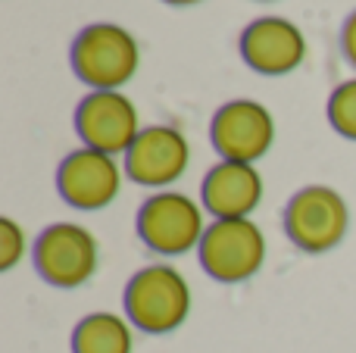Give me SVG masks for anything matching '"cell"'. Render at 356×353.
<instances>
[{"label": "cell", "mask_w": 356, "mask_h": 353, "mask_svg": "<svg viewBox=\"0 0 356 353\" xmlns=\"http://www.w3.org/2000/svg\"><path fill=\"white\" fill-rule=\"evenodd\" d=\"M191 288L172 266H147L131 275L125 288V316L135 329L147 335L175 331L188 319Z\"/></svg>", "instance_id": "6da1fadb"}, {"label": "cell", "mask_w": 356, "mask_h": 353, "mask_svg": "<svg viewBox=\"0 0 356 353\" xmlns=\"http://www.w3.org/2000/svg\"><path fill=\"white\" fill-rule=\"evenodd\" d=\"M72 69L94 91H116L135 75L138 44L119 25H88L72 44Z\"/></svg>", "instance_id": "7a4b0ae2"}, {"label": "cell", "mask_w": 356, "mask_h": 353, "mask_svg": "<svg viewBox=\"0 0 356 353\" xmlns=\"http://www.w3.org/2000/svg\"><path fill=\"white\" fill-rule=\"evenodd\" d=\"M266 260V238L250 219H216L200 241V266L222 285H238L259 272Z\"/></svg>", "instance_id": "3957f363"}, {"label": "cell", "mask_w": 356, "mask_h": 353, "mask_svg": "<svg viewBox=\"0 0 356 353\" xmlns=\"http://www.w3.org/2000/svg\"><path fill=\"white\" fill-rule=\"evenodd\" d=\"M350 213L338 191L325 185H309L291 197L284 210V231L307 254H325L338 247L347 235Z\"/></svg>", "instance_id": "277c9868"}, {"label": "cell", "mask_w": 356, "mask_h": 353, "mask_svg": "<svg viewBox=\"0 0 356 353\" xmlns=\"http://www.w3.org/2000/svg\"><path fill=\"white\" fill-rule=\"evenodd\" d=\"M138 235L156 254L178 256L200 247L207 229H203L200 206L194 200L175 191H160L138 213Z\"/></svg>", "instance_id": "5b68a950"}, {"label": "cell", "mask_w": 356, "mask_h": 353, "mask_svg": "<svg viewBox=\"0 0 356 353\" xmlns=\"http://www.w3.org/2000/svg\"><path fill=\"white\" fill-rule=\"evenodd\" d=\"M35 269L54 288H79L97 269V241L75 222H56L35 241Z\"/></svg>", "instance_id": "8992f818"}, {"label": "cell", "mask_w": 356, "mask_h": 353, "mask_svg": "<svg viewBox=\"0 0 356 353\" xmlns=\"http://www.w3.org/2000/svg\"><path fill=\"white\" fill-rule=\"evenodd\" d=\"M75 131L85 141V147L100 154H129L138 129V110L125 94L119 91H94L75 110Z\"/></svg>", "instance_id": "52a82bcc"}, {"label": "cell", "mask_w": 356, "mask_h": 353, "mask_svg": "<svg viewBox=\"0 0 356 353\" xmlns=\"http://www.w3.org/2000/svg\"><path fill=\"white\" fill-rule=\"evenodd\" d=\"M209 138L222 160L253 166V160H259L275 141V122L257 100H232L213 116Z\"/></svg>", "instance_id": "ba28073f"}, {"label": "cell", "mask_w": 356, "mask_h": 353, "mask_svg": "<svg viewBox=\"0 0 356 353\" xmlns=\"http://www.w3.org/2000/svg\"><path fill=\"white\" fill-rule=\"evenodd\" d=\"M119 185H122V172L116 160L91 147L69 154L56 172V188L63 200L75 210H104L106 204L116 200Z\"/></svg>", "instance_id": "9c48e42d"}, {"label": "cell", "mask_w": 356, "mask_h": 353, "mask_svg": "<svg viewBox=\"0 0 356 353\" xmlns=\"http://www.w3.org/2000/svg\"><path fill=\"white\" fill-rule=\"evenodd\" d=\"M188 160L191 150L181 131L169 129V125H150L135 138V144L125 154V175L135 185L163 188L181 179Z\"/></svg>", "instance_id": "30bf717a"}, {"label": "cell", "mask_w": 356, "mask_h": 353, "mask_svg": "<svg viewBox=\"0 0 356 353\" xmlns=\"http://www.w3.org/2000/svg\"><path fill=\"white\" fill-rule=\"evenodd\" d=\"M241 54H244L247 66L257 69V72L284 75L303 63L307 41H303L300 28L294 22L278 19V16H266L244 28V35H241Z\"/></svg>", "instance_id": "8fae6325"}, {"label": "cell", "mask_w": 356, "mask_h": 353, "mask_svg": "<svg viewBox=\"0 0 356 353\" xmlns=\"http://www.w3.org/2000/svg\"><path fill=\"white\" fill-rule=\"evenodd\" d=\"M263 197V179L250 163L222 160L203 179V206L216 219H247Z\"/></svg>", "instance_id": "7c38bea8"}, {"label": "cell", "mask_w": 356, "mask_h": 353, "mask_svg": "<svg viewBox=\"0 0 356 353\" xmlns=\"http://www.w3.org/2000/svg\"><path fill=\"white\" fill-rule=\"evenodd\" d=\"M72 353H131V329L116 313H91L72 331Z\"/></svg>", "instance_id": "4fadbf2b"}, {"label": "cell", "mask_w": 356, "mask_h": 353, "mask_svg": "<svg viewBox=\"0 0 356 353\" xmlns=\"http://www.w3.org/2000/svg\"><path fill=\"white\" fill-rule=\"evenodd\" d=\"M328 122L334 125V131L344 138L356 141V79L344 81L328 100Z\"/></svg>", "instance_id": "5bb4252c"}, {"label": "cell", "mask_w": 356, "mask_h": 353, "mask_svg": "<svg viewBox=\"0 0 356 353\" xmlns=\"http://www.w3.org/2000/svg\"><path fill=\"white\" fill-rule=\"evenodd\" d=\"M25 250V235L13 219H0V269H13L19 260H22Z\"/></svg>", "instance_id": "9a60e30c"}, {"label": "cell", "mask_w": 356, "mask_h": 353, "mask_svg": "<svg viewBox=\"0 0 356 353\" xmlns=\"http://www.w3.org/2000/svg\"><path fill=\"white\" fill-rule=\"evenodd\" d=\"M341 47H344V56L356 66V13L344 22V31H341Z\"/></svg>", "instance_id": "2e32d148"}, {"label": "cell", "mask_w": 356, "mask_h": 353, "mask_svg": "<svg viewBox=\"0 0 356 353\" xmlns=\"http://www.w3.org/2000/svg\"><path fill=\"white\" fill-rule=\"evenodd\" d=\"M166 3H175V6H188V3H197V0H166Z\"/></svg>", "instance_id": "e0dca14e"}]
</instances>
